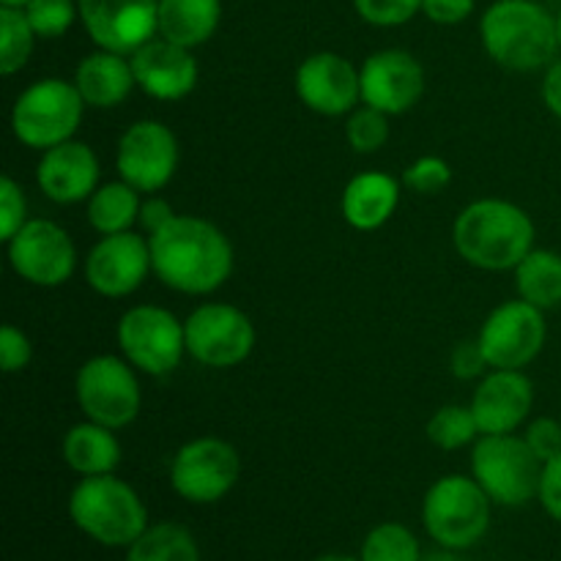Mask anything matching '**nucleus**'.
I'll use <instances>...</instances> for the list:
<instances>
[{
  "label": "nucleus",
  "mask_w": 561,
  "mask_h": 561,
  "mask_svg": "<svg viewBox=\"0 0 561 561\" xmlns=\"http://www.w3.org/2000/svg\"><path fill=\"white\" fill-rule=\"evenodd\" d=\"M356 14L376 27H398L414 20L422 11V0H354Z\"/></svg>",
  "instance_id": "obj_35"
},
{
  "label": "nucleus",
  "mask_w": 561,
  "mask_h": 561,
  "mask_svg": "<svg viewBox=\"0 0 561 561\" xmlns=\"http://www.w3.org/2000/svg\"><path fill=\"white\" fill-rule=\"evenodd\" d=\"M296 96L318 115L354 113L362 102L359 71L343 55L316 53L296 69Z\"/></svg>",
  "instance_id": "obj_18"
},
{
  "label": "nucleus",
  "mask_w": 561,
  "mask_h": 561,
  "mask_svg": "<svg viewBox=\"0 0 561 561\" xmlns=\"http://www.w3.org/2000/svg\"><path fill=\"white\" fill-rule=\"evenodd\" d=\"M222 0H159V36L181 47H201L217 33Z\"/></svg>",
  "instance_id": "obj_24"
},
{
  "label": "nucleus",
  "mask_w": 561,
  "mask_h": 561,
  "mask_svg": "<svg viewBox=\"0 0 561 561\" xmlns=\"http://www.w3.org/2000/svg\"><path fill=\"white\" fill-rule=\"evenodd\" d=\"M422 561H469V559L460 557L458 551H449V548H444V551L427 553V557H422Z\"/></svg>",
  "instance_id": "obj_44"
},
{
  "label": "nucleus",
  "mask_w": 561,
  "mask_h": 561,
  "mask_svg": "<svg viewBox=\"0 0 561 561\" xmlns=\"http://www.w3.org/2000/svg\"><path fill=\"white\" fill-rule=\"evenodd\" d=\"M526 444L531 447V453L548 463L551 458H557L561 453V420H551V416H540V420L531 422L526 427Z\"/></svg>",
  "instance_id": "obj_38"
},
{
  "label": "nucleus",
  "mask_w": 561,
  "mask_h": 561,
  "mask_svg": "<svg viewBox=\"0 0 561 561\" xmlns=\"http://www.w3.org/2000/svg\"><path fill=\"white\" fill-rule=\"evenodd\" d=\"M64 460L71 471L82 477L113 474L115 466L121 463V444L113 427L85 420L66 433Z\"/></svg>",
  "instance_id": "obj_25"
},
{
  "label": "nucleus",
  "mask_w": 561,
  "mask_h": 561,
  "mask_svg": "<svg viewBox=\"0 0 561 561\" xmlns=\"http://www.w3.org/2000/svg\"><path fill=\"white\" fill-rule=\"evenodd\" d=\"M148 272H153L151 241L135 230L102 236L85 261L88 285L107 299L135 294L146 283Z\"/></svg>",
  "instance_id": "obj_16"
},
{
  "label": "nucleus",
  "mask_w": 561,
  "mask_h": 561,
  "mask_svg": "<svg viewBox=\"0 0 561 561\" xmlns=\"http://www.w3.org/2000/svg\"><path fill=\"white\" fill-rule=\"evenodd\" d=\"M474 5L477 0H422L425 16L438 25H458V22L469 20Z\"/></svg>",
  "instance_id": "obj_41"
},
{
  "label": "nucleus",
  "mask_w": 561,
  "mask_h": 561,
  "mask_svg": "<svg viewBox=\"0 0 561 561\" xmlns=\"http://www.w3.org/2000/svg\"><path fill=\"white\" fill-rule=\"evenodd\" d=\"M5 244H9L11 268L25 283L38 288H58L75 274V241L53 219H27Z\"/></svg>",
  "instance_id": "obj_13"
},
{
  "label": "nucleus",
  "mask_w": 561,
  "mask_h": 561,
  "mask_svg": "<svg viewBox=\"0 0 561 561\" xmlns=\"http://www.w3.org/2000/svg\"><path fill=\"white\" fill-rule=\"evenodd\" d=\"M362 561H422L420 540L403 524H381L362 542Z\"/></svg>",
  "instance_id": "obj_30"
},
{
  "label": "nucleus",
  "mask_w": 561,
  "mask_h": 561,
  "mask_svg": "<svg viewBox=\"0 0 561 561\" xmlns=\"http://www.w3.org/2000/svg\"><path fill=\"white\" fill-rule=\"evenodd\" d=\"M515 288L542 312L561 305V255L553 250H531L515 266Z\"/></svg>",
  "instance_id": "obj_27"
},
{
  "label": "nucleus",
  "mask_w": 561,
  "mask_h": 561,
  "mask_svg": "<svg viewBox=\"0 0 561 561\" xmlns=\"http://www.w3.org/2000/svg\"><path fill=\"white\" fill-rule=\"evenodd\" d=\"M148 241L153 274L179 294H214L233 272V247L208 219L175 214L173 222L148 236Z\"/></svg>",
  "instance_id": "obj_1"
},
{
  "label": "nucleus",
  "mask_w": 561,
  "mask_h": 561,
  "mask_svg": "<svg viewBox=\"0 0 561 561\" xmlns=\"http://www.w3.org/2000/svg\"><path fill=\"white\" fill-rule=\"evenodd\" d=\"M75 392L85 420L113 427V431L131 425L140 414V383H137L129 362L118 359V356L88 359L77 370Z\"/></svg>",
  "instance_id": "obj_8"
},
{
  "label": "nucleus",
  "mask_w": 561,
  "mask_h": 561,
  "mask_svg": "<svg viewBox=\"0 0 561 561\" xmlns=\"http://www.w3.org/2000/svg\"><path fill=\"white\" fill-rule=\"evenodd\" d=\"M557 33H559V49H561V9H559V14H557Z\"/></svg>",
  "instance_id": "obj_47"
},
{
  "label": "nucleus",
  "mask_w": 561,
  "mask_h": 561,
  "mask_svg": "<svg viewBox=\"0 0 561 561\" xmlns=\"http://www.w3.org/2000/svg\"><path fill=\"white\" fill-rule=\"evenodd\" d=\"M131 71L137 88L159 102H179L190 96L201 75L192 49L162 36H153L137 53H131Z\"/></svg>",
  "instance_id": "obj_19"
},
{
  "label": "nucleus",
  "mask_w": 561,
  "mask_h": 561,
  "mask_svg": "<svg viewBox=\"0 0 561 561\" xmlns=\"http://www.w3.org/2000/svg\"><path fill=\"white\" fill-rule=\"evenodd\" d=\"M33 345L25 334L16 327L5 323L0 329V370L3 373H20L31 365Z\"/></svg>",
  "instance_id": "obj_37"
},
{
  "label": "nucleus",
  "mask_w": 561,
  "mask_h": 561,
  "mask_svg": "<svg viewBox=\"0 0 561 561\" xmlns=\"http://www.w3.org/2000/svg\"><path fill=\"white\" fill-rule=\"evenodd\" d=\"M115 168L137 192H159L179 168V140L159 121H137L121 135Z\"/></svg>",
  "instance_id": "obj_14"
},
{
  "label": "nucleus",
  "mask_w": 561,
  "mask_h": 561,
  "mask_svg": "<svg viewBox=\"0 0 561 561\" xmlns=\"http://www.w3.org/2000/svg\"><path fill=\"white\" fill-rule=\"evenodd\" d=\"M82 110H85V102L75 82H66L60 77L36 80L14 102L11 131L22 146L47 151L75 137Z\"/></svg>",
  "instance_id": "obj_6"
},
{
  "label": "nucleus",
  "mask_w": 561,
  "mask_h": 561,
  "mask_svg": "<svg viewBox=\"0 0 561 561\" xmlns=\"http://www.w3.org/2000/svg\"><path fill=\"white\" fill-rule=\"evenodd\" d=\"M27 222V201L20 184L9 175L0 179V239H14L16 230Z\"/></svg>",
  "instance_id": "obj_36"
},
{
  "label": "nucleus",
  "mask_w": 561,
  "mask_h": 561,
  "mask_svg": "<svg viewBox=\"0 0 561 561\" xmlns=\"http://www.w3.org/2000/svg\"><path fill=\"white\" fill-rule=\"evenodd\" d=\"M186 354L203 367L228 370L241 365L255 348V327L239 307L208 301L184 321Z\"/></svg>",
  "instance_id": "obj_10"
},
{
  "label": "nucleus",
  "mask_w": 561,
  "mask_h": 561,
  "mask_svg": "<svg viewBox=\"0 0 561 561\" xmlns=\"http://www.w3.org/2000/svg\"><path fill=\"white\" fill-rule=\"evenodd\" d=\"M316 561H362V559H351V557H340V553H329V557H321Z\"/></svg>",
  "instance_id": "obj_46"
},
{
  "label": "nucleus",
  "mask_w": 561,
  "mask_h": 561,
  "mask_svg": "<svg viewBox=\"0 0 561 561\" xmlns=\"http://www.w3.org/2000/svg\"><path fill=\"white\" fill-rule=\"evenodd\" d=\"M400 203V184L389 173H359L343 190V217L356 230H378L392 219Z\"/></svg>",
  "instance_id": "obj_23"
},
{
  "label": "nucleus",
  "mask_w": 561,
  "mask_h": 561,
  "mask_svg": "<svg viewBox=\"0 0 561 561\" xmlns=\"http://www.w3.org/2000/svg\"><path fill=\"white\" fill-rule=\"evenodd\" d=\"M422 520L438 546L466 551L477 546L491 526V496L474 477H442L425 493Z\"/></svg>",
  "instance_id": "obj_5"
},
{
  "label": "nucleus",
  "mask_w": 561,
  "mask_h": 561,
  "mask_svg": "<svg viewBox=\"0 0 561 561\" xmlns=\"http://www.w3.org/2000/svg\"><path fill=\"white\" fill-rule=\"evenodd\" d=\"M449 367H453L455 378H463V381H471V378H480L482 373L488 370V359L482 354L480 340H463L453 348V356H449Z\"/></svg>",
  "instance_id": "obj_39"
},
{
  "label": "nucleus",
  "mask_w": 561,
  "mask_h": 561,
  "mask_svg": "<svg viewBox=\"0 0 561 561\" xmlns=\"http://www.w3.org/2000/svg\"><path fill=\"white\" fill-rule=\"evenodd\" d=\"M126 561H203L197 542L184 526H148L126 551Z\"/></svg>",
  "instance_id": "obj_28"
},
{
  "label": "nucleus",
  "mask_w": 561,
  "mask_h": 561,
  "mask_svg": "<svg viewBox=\"0 0 561 561\" xmlns=\"http://www.w3.org/2000/svg\"><path fill=\"white\" fill-rule=\"evenodd\" d=\"M471 477L504 507H524L537 496L542 477V460L531 453L526 438L502 433L482 436L471 453Z\"/></svg>",
  "instance_id": "obj_7"
},
{
  "label": "nucleus",
  "mask_w": 561,
  "mask_h": 561,
  "mask_svg": "<svg viewBox=\"0 0 561 561\" xmlns=\"http://www.w3.org/2000/svg\"><path fill=\"white\" fill-rule=\"evenodd\" d=\"M173 217L175 211L170 208L168 201H162V197H151V201H146L140 206V225L146 228L148 236L159 233L164 225L173 222Z\"/></svg>",
  "instance_id": "obj_42"
},
{
  "label": "nucleus",
  "mask_w": 561,
  "mask_h": 561,
  "mask_svg": "<svg viewBox=\"0 0 561 561\" xmlns=\"http://www.w3.org/2000/svg\"><path fill=\"white\" fill-rule=\"evenodd\" d=\"M488 55L513 71L546 69L557 60V14L537 0H496L480 22Z\"/></svg>",
  "instance_id": "obj_3"
},
{
  "label": "nucleus",
  "mask_w": 561,
  "mask_h": 561,
  "mask_svg": "<svg viewBox=\"0 0 561 561\" xmlns=\"http://www.w3.org/2000/svg\"><path fill=\"white\" fill-rule=\"evenodd\" d=\"M77 5L99 49L131 55L159 36V0H77Z\"/></svg>",
  "instance_id": "obj_15"
},
{
  "label": "nucleus",
  "mask_w": 561,
  "mask_h": 561,
  "mask_svg": "<svg viewBox=\"0 0 561 561\" xmlns=\"http://www.w3.org/2000/svg\"><path fill=\"white\" fill-rule=\"evenodd\" d=\"M36 181L38 190L60 206L88 201L96 192L99 181L96 153L91 146L77 140L47 148L36 168Z\"/></svg>",
  "instance_id": "obj_21"
},
{
  "label": "nucleus",
  "mask_w": 561,
  "mask_h": 561,
  "mask_svg": "<svg viewBox=\"0 0 561 561\" xmlns=\"http://www.w3.org/2000/svg\"><path fill=\"white\" fill-rule=\"evenodd\" d=\"M69 515L77 529L110 548H129L148 529L146 504L113 474L82 477L69 496Z\"/></svg>",
  "instance_id": "obj_4"
},
{
  "label": "nucleus",
  "mask_w": 561,
  "mask_h": 561,
  "mask_svg": "<svg viewBox=\"0 0 561 561\" xmlns=\"http://www.w3.org/2000/svg\"><path fill=\"white\" fill-rule=\"evenodd\" d=\"M241 477V458L222 438H195L175 453L170 485L192 504H214L228 496Z\"/></svg>",
  "instance_id": "obj_11"
},
{
  "label": "nucleus",
  "mask_w": 561,
  "mask_h": 561,
  "mask_svg": "<svg viewBox=\"0 0 561 561\" xmlns=\"http://www.w3.org/2000/svg\"><path fill=\"white\" fill-rule=\"evenodd\" d=\"M140 192L124 179L104 184L88 197V222L96 233L113 236L131 230V225L140 222Z\"/></svg>",
  "instance_id": "obj_26"
},
{
  "label": "nucleus",
  "mask_w": 561,
  "mask_h": 561,
  "mask_svg": "<svg viewBox=\"0 0 561 561\" xmlns=\"http://www.w3.org/2000/svg\"><path fill=\"white\" fill-rule=\"evenodd\" d=\"M403 184L420 195H442L453 184V168L442 157H420L405 168Z\"/></svg>",
  "instance_id": "obj_34"
},
{
  "label": "nucleus",
  "mask_w": 561,
  "mask_h": 561,
  "mask_svg": "<svg viewBox=\"0 0 561 561\" xmlns=\"http://www.w3.org/2000/svg\"><path fill=\"white\" fill-rule=\"evenodd\" d=\"M36 38L25 11L0 5V71L5 77L16 75L27 64Z\"/></svg>",
  "instance_id": "obj_29"
},
{
  "label": "nucleus",
  "mask_w": 561,
  "mask_h": 561,
  "mask_svg": "<svg viewBox=\"0 0 561 561\" xmlns=\"http://www.w3.org/2000/svg\"><path fill=\"white\" fill-rule=\"evenodd\" d=\"M535 403V387L520 370H493L477 387L471 411L482 436L515 433L529 416Z\"/></svg>",
  "instance_id": "obj_20"
},
{
  "label": "nucleus",
  "mask_w": 561,
  "mask_h": 561,
  "mask_svg": "<svg viewBox=\"0 0 561 561\" xmlns=\"http://www.w3.org/2000/svg\"><path fill=\"white\" fill-rule=\"evenodd\" d=\"M362 104L387 115H403L420 102L425 91L422 64L405 49H381L373 53L359 69Z\"/></svg>",
  "instance_id": "obj_17"
},
{
  "label": "nucleus",
  "mask_w": 561,
  "mask_h": 561,
  "mask_svg": "<svg viewBox=\"0 0 561 561\" xmlns=\"http://www.w3.org/2000/svg\"><path fill=\"white\" fill-rule=\"evenodd\" d=\"M389 115L381 113L376 107H359L348 115V124H345V137H348V146L356 153H376L387 146L389 140Z\"/></svg>",
  "instance_id": "obj_33"
},
{
  "label": "nucleus",
  "mask_w": 561,
  "mask_h": 561,
  "mask_svg": "<svg viewBox=\"0 0 561 561\" xmlns=\"http://www.w3.org/2000/svg\"><path fill=\"white\" fill-rule=\"evenodd\" d=\"M75 85L85 107L107 110L124 104L137 82L131 60H126V55L99 49V53L85 55L80 60L75 71Z\"/></svg>",
  "instance_id": "obj_22"
},
{
  "label": "nucleus",
  "mask_w": 561,
  "mask_h": 561,
  "mask_svg": "<svg viewBox=\"0 0 561 561\" xmlns=\"http://www.w3.org/2000/svg\"><path fill=\"white\" fill-rule=\"evenodd\" d=\"M455 250L485 272L515 268L535 250V222L520 206L499 197L474 201L453 225Z\"/></svg>",
  "instance_id": "obj_2"
},
{
  "label": "nucleus",
  "mask_w": 561,
  "mask_h": 561,
  "mask_svg": "<svg viewBox=\"0 0 561 561\" xmlns=\"http://www.w3.org/2000/svg\"><path fill=\"white\" fill-rule=\"evenodd\" d=\"M537 499H540L542 510L561 524V453L557 458L548 460V463H542L540 491H537Z\"/></svg>",
  "instance_id": "obj_40"
},
{
  "label": "nucleus",
  "mask_w": 561,
  "mask_h": 561,
  "mask_svg": "<svg viewBox=\"0 0 561 561\" xmlns=\"http://www.w3.org/2000/svg\"><path fill=\"white\" fill-rule=\"evenodd\" d=\"M31 0H0V5H9V9H25Z\"/></svg>",
  "instance_id": "obj_45"
},
{
  "label": "nucleus",
  "mask_w": 561,
  "mask_h": 561,
  "mask_svg": "<svg viewBox=\"0 0 561 561\" xmlns=\"http://www.w3.org/2000/svg\"><path fill=\"white\" fill-rule=\"evenodd\" d=\"M542 102L561 121V58L553 60L542 80Z\"/></svg>",
  "instance_id": "obj_43"
},
{
  "label": "nucleus",
  "mask_w": 561,
  "mask_h": 561,
  "mask_svg": "<svg viewBox=\"0 0 561 561\" xmlns=\"http://www.w3.org/2000/svg\"><path fill=\"white\" fill-rule=\"evenodd\" d=\"M22 11H25L27 22L38 38L64 36L80 16L77 0H31Z\"/></svg>",
  "instance_id": "obj_32"
},
{
  "label": "nucleus",
  "mask_w": 561,
  "mask_h": 561,
  "mask_svg": "<svg viewBox=\"0 0 561 561\" xmlns=\"http://www.w3.org/2000/svg\"><path fill=\"white\" fill-rule=\"evenodd\" d=\"M118 345L131 367L148 376H168L186 354L184 323L164 307H131L118 321Z\"/></svg>",
  "instance_id": "obj_9"
},
{
  "label": "nucleus",
  "mask_w": 561,
  "mask_h": 561,
  "mask_svg": "<svg viewBox=\"0 0 561 561\" xmlns=\"http://www.w3.org/2000/svg\"><path fill=\"white\" fill-rule=\"evenodd\" d=\"M548 327L540 307L524 299L504 301L480 329V345L493 370H520L540 356Z\"/></svg>",
  "instance_id": "obj_12"
},
{
  "label": "nucleus",
  "mask_w": 561,
  "mask_h": 561,
  "mask_svg": "<svg viewBox=\"0 0 561 561\" xmlns=\"http://www.w3.org/2000/svg\"><path fill=\"white\" fill-rule=\"evenodd\" d=\"M480 436V425L471 405H444L427 422V438L442 449H460Z\"/></svg>",
  "instance_id": "obj_31"
}]
</instances>
